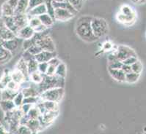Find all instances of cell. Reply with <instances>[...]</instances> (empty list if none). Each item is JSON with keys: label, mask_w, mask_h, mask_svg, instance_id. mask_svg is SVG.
<instances>
[{"label": "cell", "mask_w": 146, "mask_h": 134, "mask_svg": "<svg viewBox=\"0 0 146 134\" xmlns=\"http://www.w3.org/2000/svg\"><path fill=\"white\" fill-rule=\"evenodd\" d=\"M92 19V16L82 15L78 18L76 22L75 31L76 35L86 42H94L98 39L93 32L91 26Z\"/></svg>", "instance_id": "1"}, {"label": "cell", "mask_w": 146, "mask_h": 134, "mask_svg": "<svg viewBox=\"0 0 146 134\" xmlns=\"http://www.w3.org/2000/svg\"><path fill=\"white\" fill-rule=\"evenodd\" d=\"M64 85H65V78L57 76L56 75L53 76L43 75V81L41 82V83L38 85V88L40 93H41L43 91L54 88H60V87L63 88Z\"/></svg>", "instance_id": "2"}, {"label": "cell", "mask_w": 146, "mask_h": 134, "mask_svg": "<svg viewBox=\"0 0 146 134\" xmlns=\"http://www.w3.org/2000/svg\"><path fill=\"white\" fill-rule=\"evenodd\" d=\"M46 31L42 33L35 32L33 38L35 41V44L40 47L43 50L54 52L56 50L55 44L52 37Z\"/></svg>", "instance_id": "3"}, {"label": "cell", "mask_w": 146, "mask_h": 134, "mask_svg": "<svg viewBox=\"0 0 146 134\" xmlns=\"http://www.w3.org/2000/svg\"><path fill=\"white\" fill-rule=\"evenodd\" d=\"M91 26L93 34L98 39L104 37L109 32V25L107 20L102 18L93 17Z\"/></svg>", "instance_id": "4"}, {"label": "cell", "mask_w": 146, "mask_h": 134, "mask_svg": "<svg viewBox=\"0 0 146 134\" xmlns=\"http://www.w3.org/2000/svg\"><path fill=\"white\" fill-rule=\"evenodd\" d=\"M65 90L63 88H54L43 91L40 93V98L42 101H52L60 103L63 99Z\"/></svg>", "instance_id": "5"}, {"label": "cell", "mask_w": 146, "mask_h": 134, "mask_svg": "<svg viewBox=\"0 0 146 134\" xmlns=\"http://www.w3.org/2000/svg\"><path fill=\"white\" fill-rule=\"evenodd\" d=\"M114 53H115L117 59L122 62L131 56H137V53L132 48L125 45L118 46Z\"/></svg>", "instance_id": "6"}, {"label": "cell", "mask_w": 146, "mask_h": 134, "mask_svg": "<svg viewBox=\"0 0 146 134\" xmlns=\"http://www.w3.org/2000/svg\"><path fill=\"white\" fill-rule=\"evenodd\" d=\"M74 16L75 15L69 10L62 8H55V20L65 22L72 19Z\"/></svg>", "instance_id": "7"}, {"label": "cell", "mask_w": 146, "mask_h": 134, "mask_svg": "<svg viewBox=\"0 0 146 134\" xmlns=\"http://www.w3.org/2000/svg\"><path fill=\"white\" fill-rule=\"evenodd\" d=\"M35 33V31L34 29L29 25H27L20 30H19V31L16 34V37H19V39L25 40V39H31L34 36Z\"/></svg>", "instance_id": "8"}, {"label": "cell", "mask_w": 146, "mask_h": 134, "mask_svg": "<svg viewBox=\"0 0 146 134\" xmlns=\"http://www.w3.org/2000/svg\"><path fill=\"white\" fill-rule=\"evenodd\" d=\"M57 57V53L55 51L51 52V51L42 50L41 52L36 56H35V58L38 61V63H42V62H48L52 58Z\"/></svg>", "instance_id": "9"}, {"label": "cell", "mask_w": 146, "mask_h": 134, "mask_svg": "<svg viewBox=\"0 0 146 134\" xmlns=\"http://www.w3.org/2000/svg\"><path fill=\"white\" fill-rule=\"evenodd\" d=\"M116 19L120 24L125 25H131L135 23L137 19V15H126L120 13V12L116 15Z\"/></svg>", "instance_id": "10"}, {"label": "cell", "mask_w": 146, "mask_h": 134, "mask_svg": "<svg viewBox=\"0 0 146 134\" xmlns=\"http://www.w3.org/2000/svg\"><path fill=\"white\" fill-rule=\"evenodd\" d=\"M13 18L19 30L29 25V17L27 13L15 14L13 15Z\"/></svg>", "instance_id": "11"}, {"label": "cell", "mask_w": 146, "mask_h": 134, "mask_svg": "<svg viewBox=\"0 0 146 134\" xmlns=\"http://www.w3.org/2000/svg\"><path fill=\"white\" fill-rule=\"evenodd\" d=\"M23 39H19V37H16L14 39H9V40H5L4 42L3 47L8 50L9 51H11V53H13L14 52H16L19 48V44L20 42Z\"/></svg>", "instance_id": "12"}, {"label": "cell", "mask_w": 146, "mask_h": 134, "mask_svg": "<svg viewBox=\"0 0 146 134\" xmlns=\"http://www.w3.org/2000/svg\"><path fill=\"white\" fill-rule=\"evenodd\" d=\"M45 13H47V9L46 3L36 6L34 8L29 10L27 12L28 17H38L40 15H41Z\"/></svg>", "instance_id": "13"}, {"label": "cell", "mask_w": 146, "mask_h": 134, "mask_svg": "<svg viewBox=\"0 0 146 134\" xmlns=\"http://www.w3.org/2000/svg\"><path fill=\"white\" fill-rule=\"evenodd\" d=\"M108 71L110 76L115 80L119 82H125V73L121 69H113L108 68Z\"/></svg>", "instance_id": "14"}, {"label": "cell", "mask_w": 146, "mask_h": 134, "mask_svg": "<svg viewBox=\"0 0 146 134\" xmlns=\"http://www.w3.org/2000/svg\"><path fill=\"white\" fill-rule=\"evenodd\" d=\"M32 85V84H31ZM24 97L29 96H40V92L38 90V85L34 83V85H30L27 88H24L21 90Z\"/></svg>", "instance_id": "15"}, {"label": "cell", "mask_w": 146, "mask_h": 134, "mask_svg": "<svg viewBox=\"0 0 146 134\" xmlns=\"http://www.w3.org/2000/svg\"><path fill=\"white\" fill-rule=\"evenodd\" d=\"M13 58V53L3 46L0 47V65L6 64Z\"/></svg>", "instance_id": "16"}, {"label": "cell", "mask_w": 146, "mask_h": 134, "mask_svg": "<svg viewBox=\"0 0 146 134\" xmlns=\"http://www.w3.org/2000/svg\"><path fill=\"white\" fill-rule=\"evenodd\" d=\"M52 4H53V6L54 7V8L65 9V10H69L70 12H72L74 15H76L79 12V11L74 8L68 2H52Z\"/></svg>", "instance_id": "17"}, {"label": "cell", "mask_w": 146, "mask_h": 134, "mask_svg": "<svg viewBox=\"0 0 146 134\" xmlns=\"http://www.w3.org/2000/svg\"><path fill=\"white\" fill-rule=\"evenodd\" d=\"M26 125L31 130L33 133H36L43 130L39 119H29Z\"/></svg>", "instance_id": "18"}, {"label": "cell", "mask_w": 146, "mask_h": 134, "mask_svg": "<svg viewBox=\"0 0 146 134\" xmlns=\"http://www.w3.org/2000/svg\"><path fill=\"white\" fill-rule=\"evenodd\" d=\"M2 18L4 20V23L5 24L6 27L13 31L16 34H17V32L19 31V29L16 25V23H15V20L13 18V16H5V17Z\"/></svg>", "instance_id": "19"}, {"label": "cell", "mask_w": 146, "mask_h": 134, "mask_svg": "<svg viewBox=\"0 0 146 134\" xmlns=\"http://www.w3.org/2000/svg\"><path fill=\"white\" fill-rule=\"evenodd\" d=\"M11 75L12 80L15 81L16 82H17V83L20 84V85H21V83H23L24 82L26 81V80H29V79L27 78V76H25L21 71L16 69H15L14 71L11 72Z\"/></svg>", "instance_id": "20"}, {"label": "cell", "mask_w": 146, "mask_h": 134, "mask_svg": "<svg viewBox=\"0 0 146 134\" xmlns=\"http://www.w3.org/2000/svg\"><path fill=\"white\" fill-rule=\"evenodd\" d=\"M29 0H19L17 7L15 9V14H24L28 12Z\"/></svg>", "instance_id": "21"}, {"label": "cell", "mask_w": 146, "mask_h": 134, "mask_svg": "<svg viewBox=\"0 0 146 134\" xmlns=\"http://www.w3.org/2000/svg\"><path fill=\"white\" fill-rule=\"evenodd\" d=\"M19 91H16L11 89L5 88L1 90V100H13Z\"/></svg>", "instance_id": "22"}, {"label": "cell", "mask_w": 146, "mask_h": 134, "mask_svg": "<svg viewBox=\"0 0 146 134\" xmlns=\"http://www.w3.org/2000/svg\"><path fill=\"white\" fill-rule=\"evenodd\" d=\"M0 107L4 112H7L12 111L16 108L13 100H1Z\"/></svg>", "instance_id": "23"}, {"label": "cell", "mask_w": 146, "mask_h": 134, "mask_svg": "<svg viewBox=\"0 0 146 134\" xmlns=\"http://www.w3.org/2000/svg\"><path fill=\"white\" fill-rule=\"evenodd\" d=\"M16 69L19 70L21 71L25 76H27V78L29 79V73H28V68H27V62L24 58L21 57V58L17 62L16 65Z\"/></svg>", "instance_id": "24"}, {"label": "cell", "mask_w": 146, "mask_h": 134, "mask_svg": "<svg viewBox=\"0 0 146 134\" xmlns=\"http://www.w3.org/2000/svg\"><path fill=\"white\" fill-rule=\"evenodd\" d=\"M1 10H2V17H5V16H13V15H15V9L13 8L7 2L2 4Z\"/></svg>", "instance_id": "25"}, {"label": "cell", "mask_w": 146, "mask_h": 134, "mask_svg": "<svg viewBox=\"0 0 146 134\" xmlns=\"http://www.w3.org/2000/svg\"><path fill=\"white\" fill-rule=\"evenodd\" d=\"M0 37L4 39V40H9V39H12L14 38L17 37H16V34L12 31L11 30H10L9 29H7V27H4L2 30L0 31Z\"/></svg>", "instance_id": "26"}, {"label": "cell", "mask_w": 146, "mask_h": 134, "mask_svg": "<svg viewBox=\"0 0 146 134\" xmlns=\"http://www.w3.org/2000/svg\"><path fill=\"white\" fill-rule=\"evenodd\" d=\"M38 18H39L41 24H43L44 25H46L47 28L52 27V25H54V20L48 13L43 14V15L38 16Z\"/></svg>", "instance_id": "27"}, {"label": "cell", "mask_w": 146, "mask_h": 134, "mask_svg": "<svg viewBox=\"0 0 146 134\" xmlns=\"http://www.w3.org/2000/svg\"><path fill=\"white\" fill-rule=\"evenodd\" d=\"M11 80H12V78H11V72H9L8 70H5L3 76L0 80V90L5 89L7 88V84L9 83V82L11 81Z\"/></svg>", "instance_id": "28"}, {"label": "cell", "mask_w": 146, "mask_h": 134, "mask_svg": "<svg viewBox=\"0 0 146 134\" xmlns=\"http://www.w3.org/2000/svg\"><path fill=\"white\" fill-rule=\"evenodd\" d=\"M29 79L33 83L36 84V85H39L43 81V75H42L40 71H36L29 75Z\"/></svg>", "instance_id": "29"}, {"label": "cell", "mask_w": 146, "mask_h": 134, "mask_svg": "<svg viewBox=\"0 0 146 134\" xmlns=\"http://www.w3.org/2000/svg\"><path fill=\"white\" fill-rule=\"evenodd\" d=\"M139 77H140V74L131 71L129 73L125 74V82L129 84H134L139 80Z\"/></svg>", "instance_id": "30"}, {"label": "cell", "mask_w": 146, "mask_h": 134, "mask_svg": "<svg viewBox=\"0 0 146 134\" xmlns=\"http://www.w3.org/2000/svg\"><path fill=\"white\" fill-rule=\"evenodd\" d=\"M27 115L29 119H38L40 116L41 115V113H40V111L38 106L35 104V106H33V107L30 109Z\"/></svg>", "instance_id": "31"}, {"label": "cell", "mask_w": 146, "mask_h": 134, "mask_svg": "<svg viewBox=\"0 0 146 134\" xmlns=\"http://www.w3.org/2000/svg\"><path fill=\"white\" fill-rule=\"evenodd\" d=\"M66 73H67V68H66V65L64 63L61 62L58 66H57L56 69V73L55 75L57 76L62 77V78H65L66 76Z\"/></svg>", "instance_id": "32"}, {"label": "cell", "mask_w": 146, "mask_h": 134, "mask_svg": "<svg viewBox=\"0 0 146 134\" xmlns=\"http://www.w3.org/2000/svg\"><path fill=\"white\" fill-rule=\"evenodd\" d=\"M119 12L120 13L124 14L126 15H137L135 10L132 8V7L129 6L128 5H123L120 8V11Z\"/></svg>", "instance_id": "33"}, {"label": "cell", "mask_w": 146, "mask_h": 134, "mask_svg": "<svg viewBox=\"0 0 146 134\" xmlns=\"http://www.w3.org/2000/svg\"><path fill=\"white\" fill-rule=\"evenodd\" d=\"M38 62L35 60V58L30 60L27 62V68H28V73L29 75L33 72L38 71Z\"/></svg>", "instance_id": "34"}, {"label": "cell", "mask_w": 146, "mask_h": 134, "mask_svg": "<svg viewBox=\"0 0 146 134\" xmlns=\"http://www.w3.org/2000/svg\"><path fill=\"white\" fill-rule=\"evenodd\" d=\"M46 5L47 13L55 20V8L53 6L52 0H46Z\"/></svg>", "instance_id": "35"}, {"label": "cell", "mask_w": 146, "mask_h": 134, "mask_svg": "<svg viewBox=\"0 0 146 134\" xmlns=\"http://www.w3.org/2000/svg\"><path fill=\"white\" fill-rule=\"evenodd\" d=\"M131 66V70H132V71H134L135 73L140 74L141 75V73H142V71L143 70V65L140 61L138 60V61H136L135 63H133Z\"/></svg>", "instance_id": "36"}, {"label": "cell", "mask_w": 146, "mask_h": 134, "mask_svg": "<svg viewBox=\"0 0 146 134\" xmlns=\"http://www.w3.org/2000/svg\"><path fill=\"white\" fill-rule=\"evenodd\" d=\"M123 62L119 61V60H115V61H109L108 63V68L109 69H120L122 68Z\"/></svg>", "instance_id": "37"}, {"label": "cell", "mask_w": 146, "mask_h": 134, "mask_svg": "<svg viewBox=\"0 0 146 134\" xmlns=\"http://www.w3.org/2000/svg\"><path fill=\"white\" fill-rule=\"evenodd\" d=\"M24 96L23 95V93H21V91L19 92V93L16 95V97L14 98L13 102L16 107H21V105L23 104V101H24Z\"/></svg>", "instance_id": "38"}, {"label": "cell", "mask_w": 146, "mask_h": 134, "mask_svg": "<svg viewBox=\"0 0 146 134\" xmlns=\"http://www.w3.org/2000/svg\"><path fill=\"white\" fill-rule=\"evenodd\" d=\"M68 2L72 5L74 8L78 11H80L83 7L84 0H68Z\"/></svg>", "instance_id": "39"}, {"label": "cell", "mask_w": 146, "mask_h": 134, "mask_svg": "<svg viewBox=\"0 0 146 134\" xmlns=\"http://www.w3.org/2000/svg\"><path fill=\"white\" fill-rule=\"evenodd\" d=\"M41 24V22L38 17H29V25L34 29Z\"/></svg>", "instance_id": "40"}, {"label": "cell", "mask_w": 146, "mask_h": 134, "mask_svg": "<svg viewBox=\"0 0 146 134\" xmlns=\"http://www.w3.org/2000/svg\"><path fill=\"white\" fill-rule=\"evenodd\" d=\"M18 133L20 134H31L33 133L32 131L29 129L27 125H19V127L17 130Z\"/></svg>", "instance_id": "41"}, {"label": "cell", "mask_w": 146, "mask_h": 134, "mask_svg": "<svg viewBox=\"0 0 146 134\" xmlns=\"http://www.w3.org/2000/svg\"><path fill=\"white\" fill-rule=\"evenodd\" d=\"M6 88L11 89V90H16V91H20L21 90V85H20V84L17 83L15 81H13V80H11L7 84Z\"/></svg>", "instance_id": "42"}, {"label": "cell", "mask_w": 146, "mask_h": 134, "mask_svg": "<svg viewBox=\"0 0 146 134\" xmlns=\"http://www.w3.org/2000/svg\"><path fill=\"white\" fill-rule=\"evenodd\" d=\"M46 0H29V9H28V11L31 9L34 8L36 6H38L40 5H42V4L46 3Z\"/></svg>", "instance_id": "43"}, {"label": "cell", "mask_w": 146, "mask_h": 134, "mask_svg": "<svg viewBox=\"0 0 146 134\" xmlns=\"http://www.w3.org/2000/svg\"><path fill=\"white\" fill-rule=\"evenodd\" d=\"M27 50L29 51V53H31L32 55H33V56H36L37 54H38V53H40L43 50H42V48H40V47H39L38 45L35 44V45L32 46L30 48H29Z\"/></svg>", "instance_id": "44"}, {"label": "cell", "mask_w": 146, "mask_h": 134, "mask_svg": "<svg viewBox=\"0 0 146 134\" xmlns=\"http://www.w3.org/2000/svg\"><path fill=\"white\" fill-rule=\"evenodd\" d=\"M48 62H42L38 63V71H40L42 75H46L48 69Z\"/></svg>", "instance_id": "45"}, {"label": "cell", "mask_w": 146, "mask_h": 134, "mask_svg": "<svg viewBox=\"0 0 146 134\" xmlns=\"http://www.w3.org/2000/svg\"><path fill=\"white\" fill-rule=\"evenodd\" d=\"M137 61H138L137 56H131V57H129L128 58L124 60V61H123V64L131 66V65H132L133 63H135Z\"/></svg>", "instance_id": "46"}, {"label": "cell", "mask_w": 146, "mask_h": 134, "mask_svg": "<svg viewBox=\"0 0 146 134\" xmlns=\"http://www.w3.org/2000/svg\"><path fill=\"white\" fill-rule=\"evenodd\" d=\"M33 104H23L21 107H20V109L22 111L24 114H27V113L29 112V111L30 110L32 107H33Z\"/></svg>", "instance_id": "47"}, {"label": "cell", "mask_w": 146, "mask_h": 134, "mask_svg": "<svg viewBox=\"0 0 146 134\" xmlns=\"http://www.w3.org/2000/svg\"><path fill=\"white\" fill-rule=\"evenodd\" d=\"M56 69H57V66L48 64V69H47V71L46 73V75H48V76H53V75H55V73H56Z\"/></svg>", "instance_id": "48"}, {"label": "cell", "mask_w": 146, "mask_h": 134, "mask_svg": "<svg viewBox=\"0 0 146 134\" xmlns=\"http://www.w3.org/2000/svg\"><path fill=\"white\" fill-rule=\"evenodd\" d=\"M113 48V44L112 42H110L109 41H107L103 43V45H102V50L104 52L105 51H108L111 50Z\"/></svg>", "instance_id": "49"}, {"label": "cell", "mask_w": 146, "mask_h": 134, "mask_svg": "<svg viewBox=\"0 0 146 134\" xmlns=\"http://www.w3.org/2000/svg\"><path fill=\"white\" fill-rule=\"evenodd\" d=\"M22 58H24L27 62H28V61H30V60L35 58V56H33V55H32L28 50H24V53L22 56Z\"/></svg>", "instance_id": "50"}, {"label": "cell", "mask_w": 146, "mask_h": 134, "mask_svg": "<svg viewBox=\"0 0 146 134\" xmlns=\"http://www.w3.org/2000/svg\"><path fill=\"white\" fill-rule=\"evenodd\" d=\"M60 63H61V61L59 58H57V57H54V58H52L49 61H48V64L53 65V66H57Z\"/></svg>", "instance_id": "51"}, {"label": "cell", "mask_w": 146, "mask_h": 134, "mask_svg": "<svg viewBox=\"0 0 146 134\" xmlns=\"http://www.w3.org/2000/svg\"><path fill=\"white\" fill-rule=\"evenodd\" d=\"M121 69H122L125 74L129 73V72H131V71H132V70H131V66H129V65H126V64H123V66H122V68H121Z\"/></svg>", "instance_id": "52"}, {"label": "cell", "mask_w": 146, "mask_h": 134, "mask_svg": "<svg viewBox=\"0 0 146 134\" xmlns=\"http://www.w3.org/2000/svg\"><path fill=\"white\" fill-rule=\"evenodd\" d=\"M19 0H7V2L11 5L13 8L16 9V7H17L18 4H19Z\"/></svg>", "instance_id": "53"}, {"label": "cell", "mask_w": 146, "mask_h": 134, "mask_svg": "<svg viewBox=\"0 0 146 134\" xmlns=\"http://www.w3.org/2000/svg\"><path fill=\"white\" fill-rule=\"evenodd\" d=\"M132 3L135 4V5H144L146 3V0H130Z\"/></svg>", "instance_id": "54"}, {"label": "cell", "mask_w": 146, "mask_h": 134, "mask_svg": "<svg viewBox=\"0 0 146 134\" xmlns=\"http://www.w3.org/2000/svg\"><path fill=\"white\" fill-rule=\"evenodd\" d=\"M5 26L6 25L5 24V23H4L3 19H2V18H0V31L2 30L4 27H5Z\"/></svg>", "instance_id": "55"}, {"label": "cell", "mask_w": 146, "mask_h": 134, "mask_svg": "<svg viewBox=\"0 0 146 134\" xmlns=\"http://www.w3.org/2000/svg\"><path fill=\"white\" fill-rule=\"evenodd\" d=\"M7 131L6 129L4 127V126L0 124V134L1 133H7Z\"/></svg>", "instance_id": "56"}, {"label": "cell", "mask_w": 146, "mask_h": 134, "mask_svg": "<svg viewBox=\"0 0 146 134\" xmlns=\"http://www.w3.org/2000/svg\"><path fill=\"white\" fill-rule=\"evenodd\" d=\"M5 40H4L3 39H2L1 37H0V47H2V46H3L4 44V42H5Z\"/></svg>", "instance_id": "57"}, {"label": "cell", "mask_w": 146, "mask_h": 134, "mask_svg": "<svg viewBox=\"0 0 146 134\" xmlns=\"http://www.w3.org/2000/svg\"><path fill=\"white\" fill-rule=\"evenodd\" d=\"M52 2H68V0H52Z\"/></svg>", "instance_id": "58"}, {"label": "cell", "mask_w": 146, "mask_h": 134, "mask_svg": "<svg viewBox=\"0 0 146 134\" xmlns=\"http://www.w3.org/2000/svg\"><path fill=\"white\" fill-rule=\"evenodd\" d=\"M143 130H144V131H145V132L146 133V127H144V129H143Z\"/></svg>", "instance_id": "59"}]
</instances>
